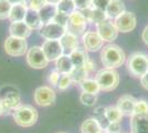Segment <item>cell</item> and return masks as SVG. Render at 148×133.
Wrapping results in <instances>:
<instances>
[{
	"label": "cell",
	"instance_id": "40",
	"mask_svg": "<svg viewBox=\"0 0 148 133\" xmlns=\"http://www.w3.org/2000/svg\"><path fill=\"white\" fill-rule=\"evenodd\" d=\"M84 68H85V70L90 73L91 71H93V70L95 69V64H94V62H93L92 60L88 59L86 62H85V64H84Z\"/></svg>",
	"mask_w": 148,
	"mask_h": 133
},
{
	"label": "cell",
	"instance_id": "1",
	"mask_svg": "<svg viewBox=\"0 0 148 133\" xmlns=\"http://www.w3.org/2000/svg\"><path fill=\"white\" fill-rule=\"evenodd\" d=\"M102 63L106 69H116L125 62L126 57L124 51L116 44H107L102 48Z\"/></svg>",
	"mask_w": 148,
	"mask_h": 133
},
{
	"label": "cell",
	"instance_id": "48",
	"mask_svg": "<svg viewBox=\"0 0 148 133\" xmlns=\"http://www.w3.org/2000/svg\"><path fill=\"white\" fill-rule=\"evenodd\" d=\"M99 133H103V132H99Z\"/></svg>",
	"mask_w": 148,
	"mask_h": 133
},
{
	"label": "cell",
	"instance_id": "18",
	"mask_svg": "<svg viewBox=\"0 0 148 133\" xmlns=\"http://www.w3.org/2000/svg\"><path fill=\"white\" fill-rule=\"evenodd\" d=\"M60 42H61V45L63 48V51L65 53H72L75 49L79 48V40H77V37L74 36L70 32H65L64 36L60 39Z\"/></svg>",
	"mask_w": 148,
	"mask_h": 133
},
{
	"label": "cell",
	"instance_id": "26",
	"mask_svg": "<svg viewBox=\"0 0 148 133\" xmlns=\"http://www.w3.org/2000/svg\"><path fill=\"white\" fill-rule=\"evenodd\" d=\"M81 89L83 92H88V93H93V94H97L101 89L96 80H93V79H86L84 80L83 82L80 83Z\"/></svg>",
	"mask_w": 148,
	"mask_h": 133
},
{
	"label": "cell",
	"instance_id": "35",
	"mask_svg": "<svg viewBox=\"0 0 148 133\" xmlns=\"http://www.w3.org/2000/svg\"><path fill=\"white\" fill-rule=\"evenodd\" d=\"M53 21L66 28L68 21H69V16L68 14H65V13H62V12H59V11H58L56 14V17H54V19H53Z\"/></svg>",
	"mask_w": 148,
	"mask_h": 133
},
{
	"label": "cell",
	"instance_id": "15",
	"mask_svg": "<svg viewBox=\"0 0 148 133\" xmlns=\"http://www.w3.org/2000/svg\"><path fill=\"white\" fill-rule=\"evenodd\" d=\"M130 127L132 133H148V114H133Z\"/></svg>",
	"mask_w": 148,
	"mask_h": 133
},
{
	"label": "cell",
	"instance_id": "23",
	"mask_svg": "<svg viewBox=\"0 0 148 133\" xmlns=\"http://www.w3.org/2000/svg\"><path fill=\"white\" fill-rule=\"evenodd\" d=\"M71 58V61L73 63L74 68H81V67H84V64L88 60V56L86 53L85 49H75V50L69 54Z\"/></svg>",
	"mask_w": 148,
	"mask_h": 133
},
{
	"label": "cell",
	"instance_id": "45",
	"mask_svg": "<svg viewBox=\"0 0 148 133\" xmlns=\"http://www.w3.org/2000/svg\"><path fill=\"white\" fill-rule=\"evenodd\" d=\"M3 113V111H2V103H1V100H0V115Z\"/></svg>",
	"mask_w": 148,
	"mask_h": 133
},
{
	"label": "cell",
	"instance_id": "41",
	"mask_svg": "<svg viewBox=\"0 0 148 133\" xmlns=\"http://www.w3.org/2000/svg\"><path fill=\"white\" fill-rule=\"evenodd\" d=\"M140 84L143 85V88L148 90V72L145 73L144 76L140 78Z\"/></svg>",
	"mask_w": 148,
	"mask_h": 133
},
{
	"label": "cell",
	"instance_id": "33",
	"mask_svg": "<svg viewBox=\"0 0 148 133\" xmlns=\"http://www.w3.org/2000/svg\"><path fill=\"white\" fill-rule=\"evenodd\" d=\"M25 3L29 9H33V10L39 11L42 7L47 5V0H25Z\"/></svg>",
	"mask_w": 148,
	"mask_h": 133
},
{
	"label": "cell",
	"instance_id": "3",
	"mask_svg": "<svg viewBox=\"0 0 148 133\" xmlns=\"http://www.w3.org/2000/svg\"><path fill=\"white\" fill-rule=\"evenodd\" d=\"M102 91H113L119 83V74L114 69H103L97 72L95 79Z\"/></svg>",
	"mask_w": 148,
	"mask_h": 133
},
{
	"label": "cell",
	"instance_id": "27",
	"mask_svg": "<svg viewBox=\"0 0 148 133\" xmlns=\"http://www.w3.org/2000/svg\"><path fill=\"white\" fill-rule=\"evenodd\" d=\"M105 118L108 122H121L123 114L118 110L117 107H107L105 108Z\"/></svg>",
	"mask_w": 148,
	"mask_h": 133
},
{
	"label": "cell",
	"instance_id": "42",
	"mask_svg": "<svg viewBox=\"0 0 148 133\" xmlns=\"http://www.w3.org/2000/svg\"><path fill=\"white\" fill-rule=\"evenodd\" d=\"M142 39H143V41L148 45V25H146V27H145V29L143 30Z\"/></svg>",
	"mask_w": 148,
	"mask_h": 133
},
{
	"label": "cell",
	"instance_id": "16",
	"mask_svg": "<svg viewBox=\"0 0 148 133\" xmlns=\"http://www.w3.org/2000/svg\"><path fill=\"white\" fill-rule=\"evenodd\" d=\"M30 27L25 23V21H17V22H11V25L9 27V32L12 37L17 38L25 39L31 34Z\"/></svg>",
	"mask_w": 148,
	"mask_h": 133
},
{
	"label": "cell",
	"instance_id": "6",
	"mask_svg": "<svg viewBox=\"0 0 148 133\" xmlns=\"http://www.w3.org/2000/svg\"><path fill=\"white\" fill-rule=\"evenodd\" d=\"M86 19L84 18V16L81 13V11H73L69 16L68 25H66V30L68 32L72 33L74 36L79 37L85 33L86 29Z\"/></svg>",
	"mask_w": 148,
	"mask_h": 133
},
{
	"label": "cell",
	"instance_id": "28",
	"mask_svg": "<svg viewBox=\"0 0 148 133\" xmlns=\"http://www.w3.org/2000/svg\"><path fill=\"white\" fill-rule=\"evenodd\" d=\"M56 9L59 12L65 13L70 16L71 13L75 11V5H74L73 0H61L58 5H56Z\"/></svg>",
	"mask_w": 148,
	"mask_h": 133
},
{
	"label": "cell",
	"instance_id": "5",
	"mask_svg": "<svg viewBox=\"0 0 148 133\" xmlns=\"http://www.w3.org/2000/svg\"><path fill=\"white\" fill-rule=\"evenodd\" d=\"M5 51L7 54L11 57H21L28 52V43L25 39L17 38V37H8L5 41Z\"/></svg>",
	"mask_w": 148,
	"mask_h": 133
},
{
	"label": "cell",
	"instance_id": "37",
	"mask_svg": "<svg viewBox=\"0 0 148 133\" xmlns=\"http://www.w3.org/2000/svg\"><path fill=\"white\" fill-rule=\"evenodd\" d=\"M110 2H111V0H92V7L105 11L106 7L108 6Z\"/></svg>",
	"mask_w": 148,
	"mask_h": 133
},
{
	"label": "cell",
	"instance_id": "11",
	"mask_svg": "<svg viewBox=\"0 0 148 133\" xmlns=\"http://www.w3.org/2000/svg\"><path fill=\"white\" fill-rule=\"evenodd\" d=\"M96 31L103 39V41L106 42H113L118 36V30L116 29L115 25L111 22L110 20H104L96 25Z\"/></svg>",
	"mask_w": 148,
	"mask_h": 133
},
{
	"label": "cell",
	"instance_id": "12",
	"mask_svg": "<svg viewBox=\"0 0 148 133\" xmlns=\"http://www.w3.org/2000/svg\"><path fill=\"white\" fill-rule=\"evenodd\" d=\"M41 48L49 61H56L64 53L60 40H45Z\"/></svg>",
	"mask_w": 148,
	"mask_h": 133
},
{
	"label": "cell",
	"instance_id": "19",
	"mask_svg": "<svg viewBox=\"0 0 148 133\" xmlns=\"http://www.w3.org/2000/svg\"><path fill=\"white\" fill-rule=\"evenodd\" d=\"M124 11H125V5L122 0H111L108 6L106 7L105 13H106L107 18L116 19Z\"/></svg>",
	"mask_w": 148,
	"mask_h": 133
},
{
	"label": "cell",
	"instance_id": "32",
	"mask_svg": "<svg viewBox=\"0 0 148 133\" xmlns=\"http://www.w3.org/2000/svg\"><path fill=\"white\" fill-rule=\"evenodd\" d=\"M73 82L72 81V78H71V74L70 73H65V74H61L60 76V80H59V83H58V88L60 90H66V89L71 85V83Z\"/></svg>",
	"mask_w": 148,
	"mask_h": 133
},
{
	"label": "cell",
	"instance_id": "29",
	"mask_svg": "<svg viewBox=\"0 0 148 133\" xmlns=\"http://www.w3.org/2000/svg\"><path fill=\"white\" fill-rule=\"evenodd\" d=\"M70 74H71V78H72V81L73 82L81 83L87 79L88 72L85 70L84 67H81V68H74Z\"/></svg>",
	"mask_w": 148,
	"mask_h": 133
},
{
	"label": "cell",
	"instance_id": "34",
	"mask_svg": "<svg viewBox=\"0 0 148 133\" xmlns=\"http://www.w3.org/2000/svg\"><path fill=\"white\" fill-rule=\"evenodd\" d=\"M134 114H148V102L145 100H137Z\"/></svg>",
	"mask_w": 148,
	"mask_h": 133
},
{
	"label": "cell",
	"instance_id": "30",
	"mask_svg": "<svg viewBox=\"0 0 148 133\" xmlns=\"http://www.w3.org/2000/svg\"><path fill=\"white\" fill-rule=\"evenodd\" d=\"M80 101L82 104H84L86 107H93L97 101V96L96 94H93V93L82 92L80 95Z\"/></svg>",
	"mask_w": 148,
	"mask_h": 133
},
{
	"label": "cell",
	"instance_id": "4",
	"mask_svg": "<svg viewBox=\"0 0 148 133\" xmlns=\"http://www.w3.org/2000/svg\"><path fill=\"white\" fill-rule=\"evenodd\" d=\"M127 69L132 76L142 78L148 72V57L143 53H133L127 60Z\"/></svg>",
	"mask_w": 148,
	"mask_h": 133
},
{
	"label": "cell",
	"instance_id": "20",
	"mask_svg": "<svg viewBox=\"0 0 148 133\" xmlns=\"http://www.w3.org/2000/svg\"><path fill=\"white\" fill-rule=\"evenodd\" d=\"M56 12H58V9H56V5L47 3L44 7H42L39 10V16H40L42 25H45V23H49L51 21H53Z\"/></svg>",
	"mask_w": 148,
	"mask_h": 133
},
{
	"label": "cell",
	"instance_id": "13",
	"mask_svg": "<svg viewBox=\"0 0 148 133\" xmlns=\"http://www.w3.org/2000/svg\"><path fill=\"white\" fill-rule=\"evenodd\" d=\"M103 39L97 31H87L83 34V43L86 51L95 52L103 48Z\"/></svg>",
	"mask_w": 148,
	"mask_h": 133
},
{
	"label": "cell",
	"instance_id": "10",
	"mask_svg": "<svg viewBox=\"0 0 148 133\" xmlns=\"http://www.w3.org/2000/svg\"><path fill=\"white\" fill-rule=\"evenodd\" d=\"M136 16L130 11H124L121 16H118L115 19L114 25L116 27L118 32H130L136 28Z\"/></svg>",
	"mask_w": 148,
	"mask_h": 133
},
{
	"label": "cell",
	"instance_id": "24",
	"mask_svg": "<svg viewBox=\"0 0 148 133\" xmlns=\"http://www.w3.org/2000/svg\"><path fill=\"white\" fill-rule=\"evenodd\" d=\"M56 71L60 72L61 74H65V73H71L72 70L74 69V65L71 61L70 56H65L63 54L56 61Z\"/></svg>",
	"mask_w": 148,
	"mask_h": 133
},
{
	"label": "cell",
	"instance_id": "43",
	"mask_svg": "<svg viewBox=\"0 0 148 133\" xmlns=\"http://www.w3.org/2000/svg\"><path fill=\"white\" fill-rule=\"evenodd\" d=\"M9 1L11 5H18V3H25V0H7Z\"/></svg>",
	"mask_w": 148,
	"mask_h": 133
},
{
	"label": "cell",
	"instance_id": "36",
	"mask_svg": "<svg viewBox=\"0 0 148 133\" xmlns=\"http://www.w3.org/2000/svg\"><path fill=\"white\" fill-rule=\"evenodd\" d=\"M73 1L77 10H84L86 8L92 7V0H73Z\"/></svg>",
	"mask_w": 148,
	"mask_h": 133
},
{
	"label": "cell",
	"instance_id": "46",
	"mask_svg": "<svg viewBox=\"0 0 148 133\" xmlns=\"http://www.w3.org/2000/svg\"><path fill=\"white\" fill-rule=\"evenodd\" d=\"M104 133H114V132H108V131H105Z\"/></svg>",
	"mask_w": 148,
	"mask_h": 133
},
{
	"label": "cell",
	"instance_id": "47",
	"mask_svg": "<svg viewBox=\"0 0 148 133\" xmlns=\"http://www.w3.org/2000/svg\"><path fill=\"white\" fill-rule=\"evenodd\" d=\"M59 133H66V132H59Z\"/></svg>",
	"mask_w": 148,
	"mask_h": 133
},
{
	"label": "cell",
	"instance_id": "7",
	"mask_svg": "<svg viewBox=\"0 0 148 133\" xmlns=\"http://www.w3.org/2000/svg\"><path fill=\"white\" fill-rule=\"evenodd\" d=\"M27 62L33 69H44L50 61L47 59L41 47H32L27 52Z\"/></svg>",
	"mask_w": 148,
	"mask_h": 133
},
{
	"label": "cell",
	"instance_id": "22",
	"mask_svg": "<svg viewBox=\"0 0 148 133\" xmlns=\"http://www.w3.org/2000/svg\"><path fill=\"white\" fill-rule=\"evenodd\" d=\"M28 11V7L25 3H18V5H12L11 11L9 19L11 22H17V21H25V14Z\"/></svg>",
	"mask_w": 148,
	"mask_h": 133
},
{
	"label": "cell",
	"instance_id": "39",
	"mask_svg": "<svg viewBox=\"0 0 148 133\" xmlns=\"http://www.w3.org/2000/svg\"><path fill=\"white\" fill-rule=\"evenodd\" d=\"M105 130L108 131V132L119 133V131H121V122H110Z\"/></svg>",
	"mask_w": 148,
	"mask_h": 133
},
{
	"label": "cell",
	"instance_id": "17",
	"mask_svg": "<svg viewBox=\"0 0 148 133\" xmlns=\"http://www.w3.org/2000/svg\"><path fill=\"white\" fill-rule=\"evenodd\" d=\"M1 103L3 113H9L10 111H14L18 107H20V96L18 93L10 92L1 100Z\"/></svg>",
	"mask_w": 148,
	"mask_h": 133
},
{
	"label": "cell",
	"instance_id": "14",
	"mask_svg": "<svg viewBox=\"0 0 148 133\" xmlns=\"http://www.w3.org/2000/svg\"><path fill=\"white\" fill-rule=\"evenodd\" d=\"M136 100L133 95L125 94L122 95L117 101V107L118 110L122 112L123 115H127V116H132L135 111V105H136Z\"/></svg>",
	"mask_w": 148,
	"mask_h": 133
},
{
	"label": "cell",
	"instance_id": "31",
	"mask_svg": "<svg viewBox=\"0 0 148 133\" xmlns=\"http://www.w3.org/2000/svg\"><path fill=\"white\" fill-rule=\"evenodd\" d=\"M12 5L7 0H0V20L9 19Z\"/></svg>",
	"mask_w": 148,
	"mask_h": 133
},
{
	"label": "cell",
	"instance_id": "9",
	"mask_svg": "<svg viewBox=\"0 0 148 133\" xmlns=\"http://www.w3.org/2000/svg\"><path fill=\"white\" fill-rule=\"evenodd\" d=\"M56 91L47 85L39 87L33 94L34 102L40 107H49L51 104H53L56 101Z\"/></svg>",
	"mask_w": 148,
	"mask_h": 133
},
{
	"label": "cell",
	"instance_id": "2",
	"mask_svg": "<svg viewBox=\"0 0 148 133\" xmlns=\"http://www.w3.org/2000/svg\"><path fill=\"white\" fill-rule=\"evenodd\" d=\"M39 113L37 109L29 104L20 105L13 111V120L22 127H30L34 125L37 123Z\"/></svg>",
	"mask_w": 148,
	"mask_h": 133
},
{
	"label": "cell",
	"instance_id": "21",
	"mask_svg": "<svg viewBox=\"0 0 148 133\" xmlns=\"http://www.w3.org/2000/svg\"><path fill=\"white\" fill-rule=\"evenodd\" d=\"M25 22L30 27L31 30H39L42 27V22H41L40 16H39V11L33 10V9H29V8H28V11L25 14Z\"/></svg>",
	"mask_w": 148,
	"mask_h": 133
},
{
	"label": "cell",
	"instance_id": "8",
	"mask_svg": "<svg viewBox=\"0 0 148 133\" xmlns=\"http://www.w3.org/2000/svg\"><path fill=\"white\" fill-rule=\"evenodd\" d=\"M39 30H40V36L47 40H60L64 36V33L68 31L65 27L59 25L54 21L42 25Z\"/></svg>",
	"mask_w": 148,
	"mask_h": 133
},
{
	"label": "cell",
	"instance_id": "44",
	"mask_svg": "<svg viewBox=\"0 0 148 133\" xmlns=\"http://www.w3.org/2000/svg\"><path fill=\"white\" fill-rule=\"evenodd\" d=\"M61 0H47V3H50V5H58Z\"/></svg>",
	"mask_w": 148,
	"mask_h": 133
},
{
	"label": "cell",
	"instance_id": "38",
	"mask_svg": "<svg viewBox=\"0 0 148 133\" xmlns=\"http://www.w3.org/2000/svg\"><path fill=\"white\" fill-rule=\"evenodd\" d=\"M60 72H58V71H52L51 73H50L49 76V79H48V81L49 83L52 85V87H58V83H59V80H60Z\"/></svg>",
	"mask_w": 148,
	"mask_h": 133
},
{
	"label": "cell",
	"instance_id": "25",
	"mask_svg": "<svg viewBox=\"0 0 148 133\" xmlns=\"http://www.w3.org/2000/svg\"><path fill=\"white\" fill-rule=\"evenodd\" d=\"M81 131H82V133H99L102 132V127H101L97 119L90 118L82 123Z\"/></svg>",
	"mask_w": 148,
	"mask_h": 133
}]
</instances>
